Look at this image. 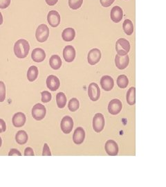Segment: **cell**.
Returning a JSON list of instances; mask_svg holds the SVG:
<instances>
[{
    "label": "cell",
    "mask_w": 166,
    "mask_h": 187,
    "mask_svg": "<svg viewBox=\"0 0 166 187\" xmlns=\"http://www.w3.org/2000/svg\"><path fill=\"white\" fill-rule=\"evenodd\" d=\"M117 85L121 89H125L129 85L128 78L125 75H120L117 78Z\"/></svg>",
    "instance_id": "27"
},
{
    "label": "cell",
    "mask_w": 166,
    "mask_h": 187,
    "mask_svg": "<svg viewBox=\"0 0 166 187\" xmlns=\"http://www.w3.org/2000/svg\"><path fill=\"white\" fill-rule=\"evenodd\" d=\"M47 113V110L45 105L41 103H37L32 108L31 115L33 119L37 121H41L45 118Z\"/></svg>",
    "instance_id": "4"
},
{
    "label": "cell",
    "mask_w": 166,
    "mask_h": 187,
    "mask_svg": "<svg viewBox=\"0 0 166 187\" xmlns=\"http://www.w3.org/2000/svg\"><path fill=\"white\" fill-rule=\"evenodd\" d=\"M26 116L22 112H18V113L15 114L13 117V124L15 127H22L26 123Z\"/></svg>",
    "instance_id": "19"
},
{
    "label": "cell",
    "mask_w": 166,
    "mask_h": 187,
    "mask_svg": "<svg viewBox=\"0 0 166 187\" xmlns=\"http://www.w3.org/2000/svg\"><path fill=\"white\" fill-rule=\"evenodd\" d=\"M115 1V0H100V2L103 7H109Z\"/></svg>",
    "instance_id": "33"
},
{
    "label": "cell",
    "mask_w": 166,
    "mask_h": 187,
    "mask_svg": "<svg viewBox=\"0 0 166 187\" xmlns=\"http://www.w3.org/2000/svg\"><path fill=\"white\" fill-rule=\"evenodd\" d=\"M45 1L49 6H54L57 4L58 0H45Z\"/></svg>",
    "instance_id": "38"
},
{
    "label": "cell",
    "mask_w": 166,
    "mask_h": 187,
    "mask_svg": "<svg viewBox=\"0 0 166 187\" xmlns=\"http://www.w3.org/2000/svg\"><path fill=\"white\" fill-rule=\"evenodd\" d=\"M42 155H47V156H51V152L50 148H49L48 144H45L43 148V151H42Z\"/></svg>",
    "instance_id": "34"
},
{
    "label": "cell",
    "mask_w": 166,
    "mask_h": 187,
    "mask_svg": "<svg viewBox=\"0 0 166 187\" xmlns=\"http://www.w3.org/2000/svg\"><path fill=\"white\" fill-rule=\"evenodd\" d=\"M88 95L92 101H97L101 96V90L96 83H91L88 87Z\"/></svg>",
    "instance_id": "8"
},
{
    "label": "cell",
    "mask_w": 166,
    "mask_h": 187,
    "mask_svg": "<svg viewBox=\"0 0 166 187\" xmlns=\"http://www.w3.org/2000/svg\"><path fill=\"white\" fill-rule=\"evenodd\" d=\"M101 59V52L98 49H92L89 51L87 56V61L91 65H95Z\"/></svg>",
    "instance_id": "9"
},
{
    "label": "cell",
    "mask_w": 166,
    "mask_h": 187,
    "mask_svg": "<svg viewBox=\"0 0 166 187\" xmlns=\"http://www.w3.org/2000/svg\"><path fill=\"white\" fill-rule=\"evenodd\" d=\"M80 107L79 101L76 98H72L69 102L68 108L71 112H76Z\"/></svg>",
    "instance_id": "28"
},
{
    "label": "cell",
    "mask_w": 166,
    "mask_h": 187,
    "mask_svg": "<svg viewBox=\"0 0 166 187\" xmlns=\"http://www.w3.org/2000/svg\"><path fill=\"white\" fill-rule=\"evenodd\" d=\"M75 48L72 45H67L63 49V57L66 62H72L76 58Z\"/></svg>",
    "instance_id": "12"
},
{
    "label": "cell",
    "mask_w": 166,
    "mask_h": 187,
    "mask_svg": "<svg viewBox=\"0 0 166 187\" xmlns=\"http://www.w3.org/2000/svg\"><path fill=\"white\" fill-rule=\"evenodd\" d=\"M24 155L25 156H33L34 155V152L33 150L30 147H27L24 150Z\"/></svg>",
    "instance_id": "36"
},
{
    "label": "cell",
    "mask_w": 166,
    "mask_h": 187,
    "mask_svg": "<svg viewBox=\"0 0 166 187\" xmlns=\"http://www.w3.org/2000/svg\"><path fill=\"white\" fill-rule=\"evenodd\" d=\"M61 18L59 13L56 11H51L47 15V22L51 26L55 28L60 24Z\"/></svg>",
    "instance_id": "7"
},
{
    "label": "cell",
    "mask_w": 166,
    "mask_h": 187,
    "mask_svg": "<svg viewBox=\"0 0 166 187\" xmlns=\"http://www.w3.org/2000/svg\"><path fill=\"white\" fill-rule=\"evenodd\" d=\"M6 130V123L2 119H0V133H2Z\"/></svg>",
    "instance_id": "35"
},
{
    "label": "cell",
    "mask_w": 166,
    "mask_h": 187,
    "mask_svg": "<svg viewBox=\"0 0 166 187\" xmlns=\"http://www.w3.org/2000/svg\"><path fill=\"white\" fill-rule=\"evenodd\" d=\"M130 43L128 40L125 38H120L116 41V51L118 55H127L130 51Z\"/></svg>",
    "instance_id": "2"
},
{
    "label": "cell",
    "mask_w": 166,
    "mask_h": 187,
    "mask_svg": "<svg viewBox=\"0 0 166 187\" xmlns=\"http://www.w3.org/2000/svg\"><path fill=\"white\" fill-rule=\"evenodd\" d=\"M6 98V86L3 81H0V102H4Z\"/></svg>",
    "instance_id": "30"
},
{
    "label": "cell",
    "mask_w": 166,
    "mask_h": 187,
    "mask_svg": "<svg viewBox=\"0 0 166 187\" xmlns=\"http://www.w3.org/2000/svg\"><path fill=\"white\" fill-rule=\"evenodd\" d=\"M11 0H0V8L5 9L10 6Z\"/></svg>",
    "instance_id": "32"
},
{
    "label": "cell",
    "mask_w": 166,
    "mask_h": 187,
    "mask_svg": "<svg viewBox=\"0 0 166 187\" xmlns=\"http://www.w3.org/2000/svg\"><path fill=\"white\" fill-rule=\"evenodd\" d=\"M28 135L24 130H20L15 135V140L17 143L20 145H24L28 142Z\"/></svg>",
    "instance_id": "22"
},
{
    "label": "cell",
    "mask_w": 166,
    "mask_h": 187,
    "mask_svg": "<svg viewBox=\"0 0 166 187\" xmlns=\"http://www.w3.org/2000/svg\"><path fill=\"white\" fill-rule=\"evenodd\" d=\"M62 62L60 57L57 55H53L49 59V64L50 67L54 70H57L62 66Z\"/></svg>",
    "instance_id": "21"
},
{
    "label": "cell",
    "mask_w": 166,
    "mask_h": 187,
    "mask_svg": "<svg viewBox=\"0 0 166 187\" xmlns=\"http://www.w3.org/2000/svg\"><path fill=\"white\" fill-rule=\"evenodd\" d=\"M56 103L59 108H64L67 104V96L63 92H59L56 95Z\"/></svg>",
    "instance_id": "26"
},
{
    "label": "cell",
    "mask_w": 166,
    "mask_h": 187,
    "mask_svg": "<svg viewBox=\"0 0 166 187\" xmlns=\"http://www.w3.org/2000/svg\"><path fill=\"white\" fill-rule=\"evenodd\" d=\"M127 102L130 105H134L136 103V88L130 87L127 93Z\"/></svg>",
    "instance_id": "23"
},
{
    "label": "cell",
    "mask_w": 166,
    "mask_h": 187,
    "mask_svg": "<svg viewBox=\"0 0 166 187\" xmlns=\"http://www.w3.org/2000/svg\"><path fill=\"white\" fill-rule=\"evenodd\" d=\"M31 58L35 62H41L46 58V53L42 48H35L31 53Z\"/></svg>",
    "instance_id": "18"
},
{
    "label": "cell",
    "mask_w": 166,
    "mask_h": 187,
    "mask_svg": "<svg viewBox=\"0 0 166 187\" xmlns=\"http://www.w3.org/2000/svg\"><path fill=\"white\" fill-rule=\"evenodd\" d=\"M8 155H9V156H12V155L21 156L22 154H21V152H20V151L18 150L13 148V149H11V150L9 151V152H8Z\"/></svg>",
    "instance_id": "37"
},
{
    "label": "cell",
    "mask_w": 166,
    "mask_h": 187,
    "mask_svg": "<svg viewBox=\"0 0 166 187\" xmlns=\"http://www.w3.org/2000/svg\"><path fill=\"white\" fill-rule=\"evenodd\" d=\"M105 148L108 155L116 156L118 153V146L117 143L113 140H108L106 142Z\"/></svg>",
    "instance_id": "15"
},
{
    "label": "cell",
    "mask_w": 166,
    "mask_h": 187,
    "mask_svg": "<svg viewBox=\"0 0 166 187\" xmlns=\"http://www.w3.org/2000/svg\"><path fill=\"white\" fill-rule=\"evenodd\" d=\"M105 127V118L103 114L96 113L93 118V129L95 132H101Z\"/></svg>",
    "instance_id": "5"
},
{
    "label": "cell",
    "mask_w": 166,
    "mask_h": 187,
    "mask_svg": "<svg viewBox=\"0 0 166 187\" xmlns=\"http://www.w3.org/2000/svg\"><path fill=\"white\" fill-rule=\"evenodd\" d=\"M38 69L35 66H30L27 71V79L30 82H33L38 76Z\"/></svg>",
    "instance_id": "24"
},
{
    "label": "cell",
    "mask_w": 166,
    "mask_h": 187,
    "mask_svg": "<svg viewBox=\"0 0 166 187\" xmlns=\"http://www.w3.org/2000/svg\"><path fill=\"white\" fill-rule=\"evenodd\" d=\"M76 37V31L73 28H65L62 33V37L64 41L71 42L74 40Z\"/></svg>",
    "instance_id": "20"
},
{
    "label": "cell",
    "mask_w": 166,
    "mask_h": 187,
    "mask_svg": "<svg viewBox=\"0 0 166 187\" xmlns=\"http://www.w3.org/2000/svg\"><path fill=\"white\" fill-rule=\"evenodd\" d=\"M123 108L121 101L118 99H113L108 105V111L111 115H116L120 113Z\"/></svg>",
    "instance_id": "10"
},
{
    "label": "cell",
    "mask_w": 166,
    "mask_h": 187,
    "mask_svg": "<svg viewBox=\"0 0 166 187\" xmlns=\"http://www.w3.org/2000/svg\"><path fill=\"white\" fill-rule=\"evenodd\" d=\"M41 95H42V102L43 103H49V101L51 100L52 96L51 94L49 91H43L41 92Z\"/></svg>",
    "instance_id": "31"
},
{
    "label": "cell",
    "mask_w": 166,
    "mask_h": 187,
    "mask_svg": "<svg viewBox=\"0 0 166 187\" xmlns=\"http://www.w3.org/2000/svg\"><path fill=\"white\" fill-rule=\"evenodd\" d=\"M123 28L126 35H131L134 32V25L131 20L129 19L125 20L123 24Z\"/></svg>",
    "instance_id": "25"
},
{
    "label": "cell",
    "mask_w": 166,
    "mask_h": 187,
    "mask_svg": "<svg viewBox=\"0 0 166 187\" xmlns=\"http://www.w3.org/2000/svg\"><path fill=\"white\" fill-rule=\"evenodd\" d=\"M47 86L51 91H56L60 86V81L57 76L54 75H50L47 79Z\"/></svg>",
    "instance_id": "13"
},
{
    "label": "cell",
    "mask_w": 166,
    "mask_h": 187,
    "mask_svg": "<svg viewBox=\"0 0 166 187\" xmlns=\"http://www.w3.org/2000/svg\"><path fill=\"white\" fill-rule=\"evenodd\" d=\"M83 0H69V6L72 10H78L82 6Z\"/></svg>",
    "instance_id": "29"
},
{
    "label": "cell",
    "mask_w": 166,
    "mask_h": 187,
    "mask_svg": "<svg viewBox=\"0 0 166 187\" xmlns=\"http://www.w3.org/2000/svg\"><path fill=\"white\" fill-rule=\"evenodd\" d=\"M3 21H4V20H3V16H2V14H1V13L0 12V25H1L3 24Z\"/></svg>",
    "instance_id": "39"
},
{
    "label": "cell",
    "mask_w": 166,
    "mask_h": 187,
    "mask_svg": "<svg viewBox=\"0 0 166 187\" xmlns=\"http://www.w3.org/2000/svg\"><path fill=\"white\" fill-rule=\"evenodd\" d=\"M61 130L64 134H69L74 127V121L71 117L66 116L62 118L60 123Z\"/></svg>",
    "instance_id": "6"
},
{
    "label": "cell",
    "mask_w": 166,
    "mask_h": 187,
    "mask_svg": "<svg viewBox=\"0 0 166 187\" xmlns=\"http://www.w3.org/2000/svg\"><path fill=\"white\" fill-rule=\"evenodd\" d=\"M49 36V28L45 24H40L36 29L35 37L38 42L42 43L47 40Z\"/></svg>",
    "instance_id": "3"
},
{
    "label": "cell",
    "mask_w": 166,
    "mask_h": 187,
    "mask_svg": "<svg viewBox=\"0 0 166 187\" xmlns=\"http://www.w3.org/2000/svg\"><path fill=\"white\" fill-rule=\"evenodd\" d=\"M129 63H130V58L128 54L125 56H120L117 54L115 57V64L118 69L121 70L125 69V68L128 67Z\"/></svg>",
    "instance_id": "11"
},
{
    "label": "cell",
    "mask_w": 166,
    "mask_h": 187,
    "mask_svg": "<svg viewBox=\"0 0 166 187\" xmlns=\"http://www.w3.org/2000/svg\"><path fill=\"white\" fill-rule=\"evenodd\" d=\"M101 85L105 91H111L114 86V81L110 76H103L101 79Z\"/></svg>",
    "instance_id": "16"
},
{
    "label": "cell",
    "mask_w": 166,
    "mask_h": 187,
    "mask_svg": "<svg viewBox=\"0 0 166 187\" xmlns=\"http://www.w3.org/2000/svg\"><path fill=\"white\" fill-rule=\"evenodd\" d=\"M1 144H2V140H1V138L0 137V147L1 146Z\"/></svg>",
    "instance_id": "40"
},
{
    "label": "cell",
    "mask_w": 166,
    "mask_h": 187,
    "mask_svg": "<svg viewBox=\"0 0 166 187\" xmlns=\"http://www.w3.org/2000/svg\"><path fill=\"white\" fill-rule=\"evenodd\" d=\"M125 1H128V0H125Z\"/></svg>",
    "instance_id": "41"
},
{
    "label": "cell",
    "mask_w": 166,
    "mask_h": 187,
    "mask_svg": "<svg viewBox=\"0 0 166 187\" xmlns=\"http://www.w3.org/2000/svg\"><path fill=\"white\" fill-rule=\"evenodd\" d=\"M30 50L28 42L24 39H20L15 43L14 53L17 58L20 59L25 58L28 56Z\"/></svg>",
    "instance_id": "1"
},
{
    "label": "cell",
    "mask_w": 166,
    "mask_h": 187,
    "mask_svg": "<svg viewBox=\"0 0 166 187\" xmlns=\"http://www.w3.org/2000/svg\"><path fill=\"white\" fill-rule=\"evenodd\" d=\"M110 18L113 22H120L123 18V9L118 6H113L110 12Z\"/></svg>",
    "instance_id": "14"
},
{
    "label": "cell",
    "mask_w": 166,
    "mask_h": 187,
    "mask_svg": "<svg viewBox=\"0 0 166 187\" xmlns=\"http://www.w3.org/2000/svg\"><path fill=\"white\" fill-rule=\"evenodd\" d=\"M85 139V132L84 129L81 127H78L74 131V136H73V141L76 144L80 145L84 142Z\"/></svg>",
    "instance_id": "17"
}]
</instances>
